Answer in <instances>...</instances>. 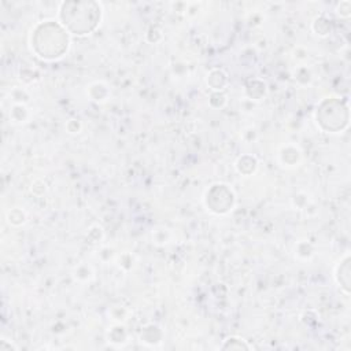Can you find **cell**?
<instances>
[{"label":"cell","instance_id":"1","mask_svg":"<svg viewBox=\"0 0 351 351\" xmlns=\"http://www.w3.org/2000/svg\"><path fill=\"white\" fill-rule=\"evenodd\" d=\"M62 7V23L71 33L86 34L96 27L97 22L84 18V15L100 14V7L96 3H63Z\"/></svg>","mask_w":351,"mask_h":351}]
</instances>
